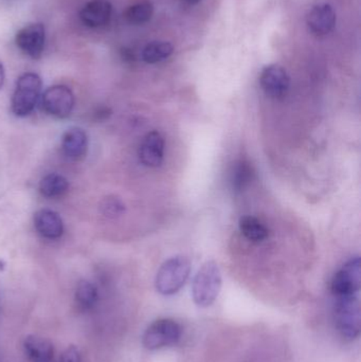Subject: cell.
Returning a JSON list of instances; mask_svg holds the SVG:
<instances>
[{
	"label": "cell",
	"mask_w": 361,
	"mask_h": 362,
	"mask_svg": "<svg viewBox=\"0 0 361 362\" xmlns=\"http://www.w3.org/2000/svg\"><path fill=\"white\" fill-rule=\"evenodd\" d=\"M222 274L214 261H208L197 272L192 285V297L196 305L209 308L222 289Z\"/></svg>",
	"instance_id": "1"
},
{
	"label": "cell",
	"mask_w": 361,
	"mask_h": 362,
	"mask_svg": "<svg viewBox=\"0 0 361 362\" xmlns=\"http://www.w3.org/2000/svg\"><path fill=\"white\" fill-rule=\"evenodd\" d=\"M191 263L186 257L177 255L165 261L157 272V291L163 296L177 293L190 276Z\"/></svg>",
	"instance_id": "2"
},
{
	"label": "cell",
	"mask_w": 361,
	"mask_h": 362,
	"mask_svg": "<svg viewBox=\"0 0 361 362\" xmlns=\"http://www.w3.org/2000/svg\"><path fill=\"white\" fill-rule=\"evenodd\" d=\"M42 93V80L33 72L21 74L15 85L13 93V114L17 117H27L33 112Z\"/></svg>",
	"instance_id": "3"
},
{
	"label": "cell",
	"mask_w": 361,
	"mask_h": 362,
	"mask_svg": "<svg viewBox=\"0 0 361 362\" xmlns=\"http://www.w3.org/2000/svg\"><path fill=\"white\" fill-rule=\"evenodd\" d=\"M334 319L337 329L345 339H356L360 335V302L356 295L336 298Z\"/></svg>",
	"instance_id": "4"
},
{
	"label": "cell",
	"mask_w": 361,
	"mask_h": 362,
	"mask_svg": "<svg viewBox=\"0 0 361 362\" xmlns=\"http://www.w3.org/2000/svg\"><path fill=\"white\" fill-rule=\"evenodd\" d=\"M182 337V327L172 319H159L153 322L142 336V344L150 351L174 346Z\"/></svg>",
	"instance_id": "5"
},
{
	"label": "cell",
	"mask_w": 361,
	"mask_h": 362,
	"mask_svg": "<svg viewBox=\"0 0 361 362\" xmlns=\"http://www.w3.org/2000/svg\"><path fill=\"white\" fill-rule=\"evenodd\" d=\"M74 95L69 87L55 85L49 87L42 93L40 104L42 110L49 116L57 119H65L71 115L74 108Z\"/></svg>",
	"instance_id": "6"
},
{
	"label": "cell",
	"mask_w": 361,
	"mask_h": 362,
	"mask_svg": "<svg viewBox=\"0 0 361 362\" xmlns=\"http://www.w3.org/2000/svg\"><path fill=\"white\" fill-rule=\"evenodd\" d=\"M360 257H352L333 276L331 289L335 297L354 296L360 291Z\"/></svg>",
	"instance_id": "7"
},
{
	"label": "cell",
	"mask_w": 361,
	"mask_h": 362,
	"mask_svg": "<svg viewBox=\"0 0 361 362\" xmlns=\"http://www.w3.org/2000/svg\"><path fill=\"white\" fill-rule=\"evenodd\" d=\"M260 84L264 93L269 97L280 99L290 90V78L282 66H266L261 72Z\"/></svg>",
	"instance_id": "8"
},
{
	"label": "cell",
	"mask_w": 361,
	"mask_h": 362,
	"mask_svg": "<svg viewBox=\"0 0 361 362\" xmlns=\"http://www.w3.org/2000/svg\"><path fill=\"white\" fill-rule=\"evenodd\" d=\"M46 40V31L42 23L25 25L17 32L15 42L17 47L32 59L42 57Z\"/></svg>",
	"instance_id": "9"
},
{
	"label": "cell",
	"mask_w": 361,
	"mask_h": 362,
	"mask_svg": "<svg viewBox=\"0 0 361 362\" xmlns=\"http://www.w3.org/2000/svg\"><path fill=\"white\" fill-rule=\"evenodd\" d=\"M336 13L331 4H319L312 8L307 17V27L316 36H326L336 25Z\"/></svg>",
	"instance_id": "10"
},
{
	"label": "cell",
	"mask_w": 361,
	"mask_h": 362,
	"mask_svg": "<svg viewBox=\"0 0 361 362\" xmlns=\"http://www.w3.org/2000/svg\"><path fill=\"white\" fill-rule=\"evenodd\" d=\"M165 158V140L159 132L148 133L142 140L139 148V159L148 168H158Z\"/></svg>",
	"instance_id": "11"
},
{
	"label": "cell",
	"mask_w": 361,
	"mask_h": 362,
	"mask_svg": "<svg viewBox=\"0 0 361 362\" xmlns=\"http://www.w3.org/2000/svg\"><path fill=\"white\" fill-rule=\"evenodd\" d=\"M61 152L72 161L84 158L88 150V136L81 127H71L61 137Z\"/></svg>",
	"instance_id": "12"
},
{
	"label": "cell",
	"mask_w": 361,
	"mask_h": 362,
	"mask_svg": "<svg viewBox=\"0 0 361 362\" xmlns=\"http://www.w3.org/2000/svg\"><path fill=\"white\" fill-rule=\"evenodd\" d=\"M33 223L36 231L42 238L54 240L63 235V219L55 211L49 209L38 210L34 214Z\"/></svg>",
	"instance_id": "13"
},
{
	"label": "cell",
	"mask_w": 361,
	"mask_h": 362,
	"mask_svg": "<svg viewBox=\"0 0 361 362\" xmlns=\"http://www.w3.org/2000/svg\"><path fill=\"white\" fill-rule=\"evenodd\" d=\"M112 6L108 0H91L81 10L80 18L89 28L107 25L112 18Z\"/></svg>",
	"instance_id": "14"
},
{
	"label": "cell",
	"mask_w": 361,
	"mask_h": 362,
	"mask_svg": "<svg viewBox=\"0 0 361 362\" xmlns=\"http://www.w3.org/2000/svg\"><path fill=\"white\" fill-rule=\"evenodd\" d=\"M23 351L31 362H53L54 349L46 338L29 335L23 340Z\"/></svg>",
	"instance_id": "15"
},
{
	"label": "cell",
	"mask_w": 361,
	"mask_h": 362,
	"mask_svg": "<svg viewBox=\"0 0 361 362\" xmlns=\"http://www.w3.org/2000/svg\"><path fill=\"white\" fill-rule=\"evenodd\" d=\"M74 299H76V304L78 310L82 312H89V310H93L99 300L97 287L89 281H80L76 285Z\"/></svg>",
	"instance_id": "16"
},
{
	"label": "cell",
	"mask_w": 361,
	"mask_h": 362,
	"mask_svg": "<svg viewBox=\"0 0 361 362\" xmlns=\"http://www.w3.org/2000/svg\"><path fill=\"white\" fill-rule=\"evenodd\" d=\"M68 180L57 173L47 174L40 182V194L47 198L61 197L68 191Z\"/></svg>",
	"instance_id": "17"
},
{
	"label": "cell",
	"mask_w": 361,
	"mask_h": 362,
	"mask_svg": "<svg viewBox=\"0 0 361 362\" xmlns=\"http://www.w3.org/2000/svg\"><path fill=\"white\" fill-rule=\"evenodd\" d=\"M239 230L248 240L254 243L264 242L269 235L268 229L264 223L249 215L239 219Z\"/></svg>",
	"instance_id": "18"
},
{
	"label": "cell",
	"mask_w": 361,
	"mask_h": 362,
	"mask_svg": "<svg viewBox=\"0 0 361 362\" xmlns=\"http://www.w3.org/2000/svg\"><path fill=\"white\" fill-rule=\"evenodd\" d=\"M174 48L167 42H152L142 50V59L148 64H157L171 57Z\"/></svg>",
	"instance_id": "19"
},
{
	"label": "cell",
	"mask_w": 361,
	"mask_h": 362,
	"mask_svg": "<svg viewBox=\"0 0 361 362\" xmlns=\"http://www.w3.org/2000/svg\"><path fill=\"white\" fill-rule=\"evenodd\" d=\"M254 175V169L248 161H237L231 172V183H232L233 189L237 192L243 191L250 185Z\"/></svg>",
	"instance_id": "20"
},
{
	"label": "cell",
	"mask_w": 361,
	"mask_h": 362,
	"mask_svg": "<svg viewBox=\"0 0 361 362\" xmlns=\"http://www.w3.org/2000/svg\"><path fill=\"white\" fill-rule=\"evenodd\" d=\"M154 6L150 1H141L129 6L124 13L125 19L131 25H143L152 18Z\"/></svg>",
	"instance_id": "21"
},
{
	"label": "cell",
	"mask_w": 361,
	"mask_h": 362,
	"mask_svg": "<svg viewBox=\"0 0 361 362\" xmlns=\"http://www.w3.org/2000/svg\"><path fill=\"white\" fill-rule=\"evenodd\" d=\"M102 210H103L104 214H105L106 216H119V215L124 212V204H123L122 202L118 199V198H106L103 202Z\"/></svg>",
	"instance_id": "22"
},
{
	"label": "cell",
	"mask_w": 361,
	"mask_h": 362,
	"mask_svg": "<svg viewBox=\"0 0 361 362\" xmlns=\"http://www.w3.org/2000/svg\"><path fill=\"white\" fill-rule=\"evenodd\" d=\"M59 362H82V355L78 346H70L61 355Z\"/></svg>",
	"instance_id": "23"
},
{
	"label": "cell",
	"mask_w": 361,
	"mask_h": 362,
	"mask_svg": "<svg viewBox=\"0 0 361 362\" xmlns=\"http://www.w3.org/2000/svg\"><path fill=\"white\" fill-rule=\"evenodd\" d=\"M4 78H6V74H4V65H2L1 62H0V89L4 86Z\"/></svg>",
	"instance_id": "24"
},
{
	"label": "cell",
	"mask_w": 361,
	"mask_h": 362,
	"mask_svg": "<svg viewBox=\"0 0 361 362\" xmlns=\"http://www.w3.org/2000/svg\"><path fill=\"white\" fill-rule=\"evenodd\" d=\"M187 2H189V4H199V1H201V0H186Z\"/></svg>",
	"instance_id": "25"
}]
</instances>
